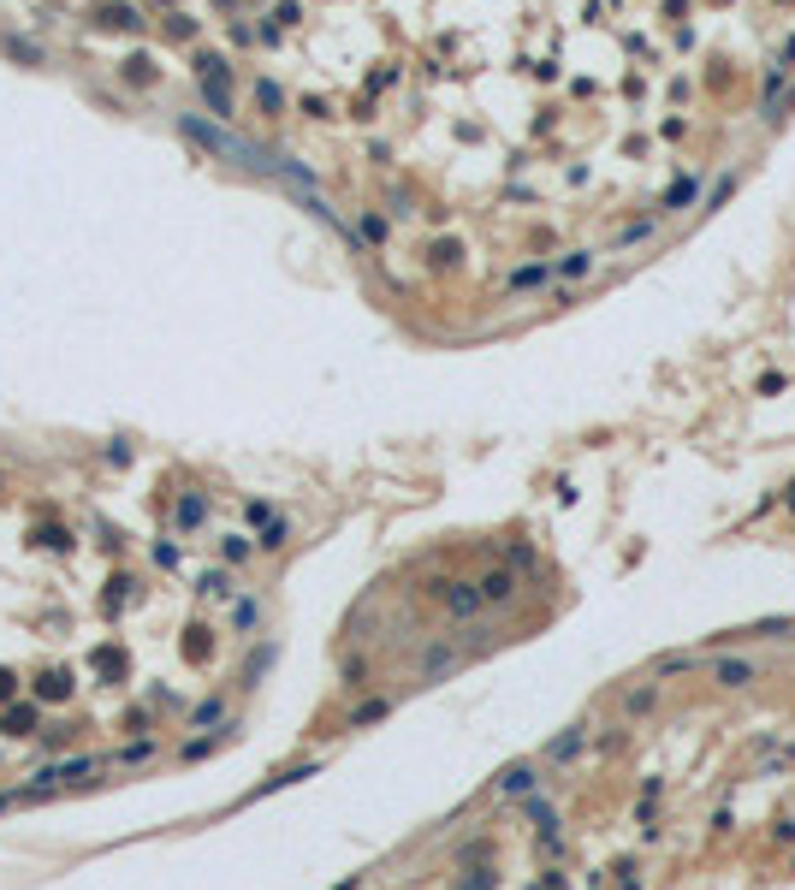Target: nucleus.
<instances>
[{
  "instance_id": "a878e982",
  "label": "nucleus",
  "mask_w": 795,
  "mask_h": 890,
  "mask_svg": "<svg viewBox=\"0 0 795 890\" xmlns=\"http://www.w3.org/2000/svg\"><path fill=\"white\" fill-rule=\"evenodd\" d=\"M458 256H463V244H452V237H439L434 250H428V261H434V267H458Z\"/></svg>"
},
{
  "instance_id": "2eb2a0df",
  "label": "nucleus",
  "mask_w": 795,
  "mask_h": 890,
  "mask_svg": "<svg viewBox=\"0 0 795 890\" xmlns=\"http://www.w3.org/2000/svg\"><path fill=\"white\" fill-rule=\"evenodd\" d=\"M36 546H42V553H72V529H60V522H42V529H36Z\"/></svg>"
},
{
  "instance_id": "aec40b11",
  "label": "nucleus",
  "mask_w": 795,
  "mask_h": 890,
  "mask_svg": "<svg viewBox=\"0 0 795 890\" xmlns=\"http://www.w3.org/2000/svg\"><path fill=\"white\" fill-rule=\"evenodd\" d=\"M582 742H588V731H582V724H570V731L558 736V742H546V760H570Z\"/></svg>"
},
{
  "instance_id": "4c0bfd02",
  "label": "nucleus",
  "mask_w": 795,
  "mask_h": 890,
  "mask_svg": "<svg viewBox=\"0 0 795 890\" xmlns=\"http://www.w3.org/2000/svg\"><path fill=\"white\" fill-rule=\"evenodd\" d=\"M362 237L380 244V237H386V214H362Z\"/></svg>"
},
{
  "instance_id": "7c9ffc66",
  "label": "nucleus",
  "mask_w": 795,
  "mask_h": 890,
  "mask_svg": "<svg viewBox=\"0 0 795 890\" xmlns=\"http://www.w3.org/2000/svg\"><path fill=\"white\" fill-rule=\"evenodd\" d=\"M458 890H493V867H469V878H458Z\"/></svg>"
},
{
  "instance_id": "39448f33",
  "label": "nucleus",
  "mask_w": 795,
  "mask_h": 890,
  "mask_svg": "<svg viewBox=\"0 0 795 890\" xmlns=\"http://www.w3.org/2000/svg\"><path fill=\"white\" fill-rule=\"evenodd\" d=\"M783 78H790V72L772 59V66H766V89H760V119H766V125L783 119Z\"/></svg>"
},
{
  "instance_id": "c9c22d12",
  "label": "nucleus",
  "mask_w": 795,
  "mask_h": 890,
  "mask_svg": "<svg viewBox=\"0 0 795 890\" xmlns=\"http://www.w3.org/2000/svg\"><path fill=\"white\" fill-rule=\"evenodd\" d=\"M261 623V606L256 600H238V630H256Z\"/></svg>"
},
{
  "instance_id": "58836bf2",
  "label": "nucleus",
  "mask_w": 795,
  "mask_h": 890,
  "mask_svg": "<svg viewBox=\"0 0 795 890\" xmlns=\"http://www.w3.org/2000/svg\"><path fill=\"white\" fill-rule=\"evenodd\" d=\"M107 463H113V469H125V463H131V445H125V439H113V445H107Z\"/></svg>"
},
{
  "instance_id": "7ed1b4c3",
  "label": "nucleus",
  "mask_w": 795,
  "mask_h": 890,
  "mask_svg": "<svg viewBox=\"0 0 795 890\" xmlns=\"http://www.w3.org/2000/svg\"><path fill=\"white\" fill-rule=\"evenodd\" d=\"M36 718H42V700H12V707H0V736H36Z\"/></svg>"
},
{
  "instance_id": "79ce46f5",
  "label": "nucleus",
  "mask_w": 795,
  "mask_h": 890,
  "mask_svg": "<svg viewBox=\"0 0 795 890\" xmlns=\"http://www.w3.org/2000/svg\"><path fill=\"white\" fill-rule=\"evenodd\" d=\"M777 66H783V72H790V66H795V36L783 42V48H777Z\"/></svg>"
},
{
  "instance_id": "423d86ee",
  "label": "nucleus",
  "mask_w": 795,
  "mask_h": 890,
  "mask_svg": "<svg viewBox=\"0 0 795 890\" xmlns=\"http://www.w3.org/2000/svg\"><path fill=\"white\" fill-rule=\"evenodd\" d=\"M96 30H143V12L137 6H125V0H107V6H96Z\"/></svg>"
},
{
  "instance_id": "473e14b6",
  "label": "nucleus",
  "mask_w": 795,
  "mask_h": 890,
  "mask_svg": "<svg viewBox=\"0 0 795 890\" xmlns=\"http://www.w3.org/2000/svg\"><path fill=\"white\" fill-rule=\"evenodd\" d=\"M256 546H267V553H279V546H285V522H267V529H261V540H256Z\"/></svg>"
},
{
  "instance_id": "4468645a",
  "label": "nucleus",
  "mask_w": 795,
  "mask_h": 890,
  "mask_svg": "<svg viewBox=\"0 0 795 890\" xmlns=\"http://www.w3.org/2000/svg\"><path fill=\"white\" fill-rule=\"evenodd\" d=\"M173 516H179V529H202V522H208V499H202V493H184Z\"/></svg>"
},
{
  "instance_id": "20e7f679",
  "label": "nucleus",
  "mask_w": 795,
  "mask_h": 890,
  "mask_svg": "<svg viewBox=\"0 0 795 890\" xmlns=\"http://www.w3.org/2000/svg\"><path fill=\"white\" fill-rule=\"evenodd\" d=\"M72 689H78V677L66 671V665H48V671L36 677V694H30V700H42V707H48V700H72Z\"/></svg>"
},
{
  "instance_id": "9d476101",
  "label": "nucleus",
  "mask_w": 795,
  "mask_h": 890,
  "mask_svg": "<svg viewBox=\"0 0 795 890\" xmlns=\"http://www.w3.org/2000/svg\"><path fill=\"white\" fill-rule=\"evenodd\" d=\"M511 593H517V576L511 570H487L481 576V600H487V606H505Z\"/></svg>"
},
{
  "instance_id": "2f4dec72",
  "label": "nucleus",
  "mask_w": 795,
  "mask_h": 890,
  "mask_svg": "<svg viewBox=\"0 0 795 890\" xmlns=\"http://www.w3.org/2000/svg\"><path fill=\"white\" fill-rule=\"evenodd\" d=\"M12 700H19V671L0 665V707H12Z\"/></svg>"
},
{
  "instance_id": "e433bc0d",
  "label": "nucleus",
  "mask_w": 795,
  "mask_h": 890,
  "mask_svg": "<svg viewBox=\"0 0 795 890\" xmlns=\"http://www.w3.org/2000/svg\"><path fill=\"white\" fill-rule=\"evenodd\" d=\"M220 712H226V707H220V700H202V707L190 712V724H220Z\"/></svg>"
},
{
  "instance_id": "a211bd4d",
  "label": "nucleus",
  "mask_w": 795,
  "mask_h": 890,
  "mask_svg": "<svg viewBox=\"0 0 795 890\" xmlns=\"http://www.w3.org/2000/svg\"><path fill=\"white\" fill-rule=\"evenodd\" d=\"M588 274H594V250H570L558 261V279H588Z\"/></svg>"
},
{
  "instance_id": "f8f14e48",
  "label": "nucleus",
  "mask_w": 795,
  "mask_h": 890,
  "mask_svg": "<svg viewBox=\"0 0 795 890\" xmlns=\"http://www.w3.org/2000/svg\"><path fill=\"white\" fill-rule=\"evenodd\" d=\"M713 677L724 683V689H742V683H754V665H748V659H718Z\"/></svg>"
},
{
  "instance_id": "ddd939ff",
  "label": "nucleus",
  "mask_w": 795,
  "mask_h": 890,
  "mask_svg": "<svg viewBox=\"0 0 795 890\" xmlns=\"http://www.w3.org/2000/svg\"><path fill=\"white\" fill-rule=\"evenodd\" d=\"M197 78L232 83V59H226V54H214V48H202V54H197Z\"/></svg>"
},
{
  "instance_id": "a19ab883",
  "label": "nucleus",
  "mask_w": 795,
  "mask_h": 890,
  "mask_svg": "<svg viewBox=\"0 0 795 890\" xmlns=\"http://www.w3.org/2000/svg\"><path fill=\"white\" fill-rule=\"evenodd\" d=\"M208 748H214V736H197V742H184V760H202Z\"/></svg>"
},
{
  "instance_id": "cd10ccee",
  "label": "nucleus",
  "mask_w": 795,
  "mask_h": 890,
  "mask_svg": "<svg viewBox=\"0 0 795 890\" xmlns=\"http://www.w3.org/2000/svg\"><path fill=\"white\" fill-rule=\"evenodd\" d=\"M653 237V220H636V226H623L617 232V250H629V244H647Z\"/></svg>"
},
{
  "instance_id": "f257e3e1",
  "label": "nucleus",
  "mask_w": 795,
  "mask_h": 890,
  "mask_svg": "<svg viewBox=\"0 0 795 890\" xmlns=\"http://www.w3.org/2000/svg\"><path fill=\"white\" fill-rule=\"evenodd\" d=\"M96 771V760L89 754H78V760H60V766H42L24 790H12L6 795V808H30V801H48V795H60L66 784H78V778H89Z\"/></svg>"
},
{
  "instance_id": "f704fd0d",
  "label": "nucleus",
  "mask_w": 795,
  "mask_h": 890,
  "mask_svg": "<svg viewBox=\"0 0 795 890\" xmlns=\"http://www.w3.org/2000/svg\"><path fill=\"white\" fill-rule=\"evenodd\" d=\"M166 36H197V19H184V12H173V19H166Z\"/></svg>"
},
{
  "instance_id": "0eeeda50",
  "label": "nucleus",
  "mask_w": 795,
  "mask_h": 890,
  "mask_svg": "<svg viewBox=\"0 0 795 890\" xmlns=\"http://www.w3.org/2000/svg\"><path fill=\"white\" fill-rule=\"evenodd\" d=\"M700 202V173H683V178H671V190H665V214H683V208H695Z\"/></svg>"
},
{
  "instance_id": "37998d69",
  "label": "nucleus",
  "mask_w": 795,
  "mask_h": 890,
  "mask_svg": "<svg viewBox=\"0 0 795 890\" xmlns=\"http://www.w3.org/2000/svg\"><path fill=\"white\" fill-rule=\"evenodd\" d=\"M535 890H564V878H558V872H552V878H540Z\"/></svg>"
},
{
  "instance_id": "412c9836",
  "label": "nucleus",
  "mask_w": 795,
  "mask_h": 890,
  "mask_svg": "<svg viewBox=\"0 0 795 890\" xmlns=\"http://www.w3.org/2000/svg\"><path fill=\"white\" fill-rule=\"evenodd\" d=\"M197 593H202V600H226V593H232V576H226V570H202L197 576Z\"/></svg>"
},
{
  "instance_id": "393cba45",
  "label": "nucleus",
  "mask_w": 795,
  "mask_h": 890,
  "mask_svg": "<svg viewBox=\"0 0 795 890\" xmlns=\"http://www.w3.org/2000/svg\"><path fill=\"white\" fill-rule=\"evenodd\" d=\"M250 553H256V540H243V534H226V540H220V558H226V564H243Z\"/></svg>"
},
{
  "instance_id": "1a4fd4ad",
  "label": "nucleus",
  "mask_w": 795,
  "mask_h": 890,
  "mask_svg": "<svg viewBox=\"0 0 795 890\" xmlns=\"http://www.w3.org/2000/svg\"><path fill=\"white\" fill-rule=\"evenodd\" d=\"M445 671H458V647H452V641H434V647L421 653V677H445Z\"/></svg>"
},
{
  "instance_id": "5701e85b",
  "label": "nucleus",
  "mask_w": 795,
  "mask_h": 890,
  "mask_svg": "<svg viewBox=\"0 0 795 890\" xmlns=\"http://www.w3.org/2000/svg\"><path fill=\"white\" fill-rule=\"evenodd\" d=\"M736 184H742V173H724V178H718L713 190H706V214H713V208H724V202L736 197Z\"/></svg>"
},
{
  "instance_id": "f03ea898",
  "label": "nucleus",
  "mask_w": 795,
  "mask_h": 890,
  "mask_svg": "<svg viewBox=\"0 0 795 890\" xmlns=\"http://www.w3.org/2000/svg\"><path fill=\"white\" fill-rule=\"evenodd\" d=\"M434 600H439L452 617H475L481 606H487V600H481V582H439Z\"/></svg>"
},
{
  "instance_id": "9b49d317",
  "label": "nucleus",
  "mask_w": 795,
  "mask_h": 890,
  "mask_svg": "<svg viewBox=\"0 0 795 890\" xmlns=\"http://www.w3.org/2000/svg\"><path fill=\"white\" fill-rule=\"evenodd\" d=\"M202 83V101L214 107V119H238L232 113V83H214V78H197Z\"/></svg>"
},
{
  "instance_id": "6e6552de",
  "label": "nucleus",
  "mask_w": 795,
  "mask_h": 890,
  "mask_svg": "<svg viewBox=\"0 0 795 890\" xmlns=\"http://www.w3.org/2000/svg\"><path fill=\"white\" fill-rule=\"evenodd\" d=\"M535 784H540V771L529 766V760H522V766L498 771V784H493V790H498V795H529V790H535Z\"/></svg>"
},
{
  "instance_id": "c85d7f7f",
  "label": "nucleus",
  "mask_w": 795,
  "mask_h": 890,
  "mask_svg": "<svg viewBox=\"0 0 795 890\" xmlns=\"http://www.w3.org/2000/svg\"><path fill=\"white\" fill-rule=\"evenodd\" d=\"M689 665H695V653H665V659H659V665H653V677H671V671H689Z\"/></svg>"
},
{
  "instance_id": "b1692460",
  "label": "nucleus",
  "mask_w": 795,
  "mask_h": 890,
  "mask_svg": "<svg viewBox=\"0 0 795 890\" xmlns=\"http://www.w3.org/2000/svg\"><path fill=\"white\" fill-rule=\"evenodd\" d=\"M653 700H659L653 683H647V689H629V694H623V712H629V718H641V712H653Z\"/></svg>"
},
{
  "instance_id": "bb28decb",
  "label": "nucleus",
  "mask_w": 795,
  "mask_h": 890,
  "mask_svg": "<svg viewBox=\"0 0 795 890\" xmlns=\"http://www.w3.org/2000/svg\"><path fill=\"white\" fill-rule=\"evenodd\" d=\"M256 101H261V107H267V119H274L279 107H285V89H279V83H267V78H261V83H256Z\"/></svg>"
},
{
  "instance_id": "72a5a7b5",
  "label": "nucleus",
  "mask_w": 795,
  "mask_h": 890,
  "mask_svg": "<svg viewBox=\"0 0 795 890\" xmlns=\"http://www.w3.org/2000/svg\"><path fill=\"white\" fill-rule=\"evenodd\" d=\"M274 24H303V6H297V0H279V6H274Z\"/></svg>"
},
{
  "instance_id": "c756f323",
  "label": "nucleus",
  "mask_w": 795,
  "mask_h": 890,
  "mask_svg": "<svg viewBox=\"0 0 795 890\" xmlns=\"http://www.w3.org/2000/svg\"><path fill=\"white\" fill-rule=\"evenodd\" d=\"M374 718H386V700H362V707L351 712V724H357V731H362V724H374Z\"/></svg>"
},
{
  "instance_id": "f3484780",
  "label": "nucleus",
  "mask_w": 795,
  "mask_h": 890,
  "mask_svg": "<svg viewBox=\"0 0 795 890\" xmlns=\"http://www.w3.org/2000/svg\"><path fill=\"white\" fill-rule=\"evenodd\" d=\"M155 78H160V72H155V59H149V54H131V59H125V83H137V89H149Z\"/></svg>"
},
{
  "instance_id": "4be33fe9",
  "label": "nucleus",
  "mask_w": 795,
  "mask_h": 890,
  "mask_svg": "<svg viewBox=\"0 0 795 890\" xmlns=\"http://www.w3.org/2000/svg\"><path fill=\"white\" fill-rule=\"evenodd\" d=\"M125 600H131V576H113L101 593V612H125Z\"/></svg>"
},
{
  "instance_id": "dca6fc26",
  "label": "nucleus",
  "mask_w": 795,
  "mask_h": 890,
  "mask_svg": "<svg viewBox=\"0 0 795 890\" xmlns=\"http://www.w3.org/2000/svg\"><path fill=\"white\" fill-rule=\"evenodd\" d=\"M546 274H552L546 261H529V267H517V274L505 279V285H511V291H535V285H546Z\"/></svg>"
},
{
  "instance_id": "ea45409f",
  "label": "nucleus",
  "mask_w": 795,
  "mask_h": 890,
  "mask_svg": "<svg viewBox=\"0 0 795 890\" xmlns=\"http://www.w3.org/2000/svg\"><path fill=\"white\" fill-rule=\"evenodd\" d=\"M149 754H155V742H131V748H125L120 760H125V766H137V760H149Z\"/></svg>"
},
{
  "instance_id": "6ab92c4d",
  "label": "nucleus",
  "mask_w": 795,
  "mask_h": 890,
  "mask_svg": "<svg viewBox=\"0 0 795 890\" xmlns=\"http://www.w3.org/2000/svg\"><path fill=\"white\" fill-rule=\"evenodd\" d=\"M208 653H214V635L202 630V623H197V630H184V659H190V665H202Z\"/></svg>"
}]
</instances>
